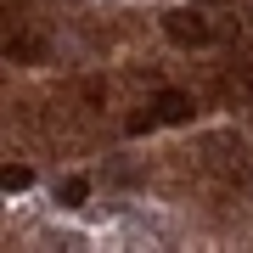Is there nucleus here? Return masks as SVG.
Segmentation results:
<instances>
[{
	"instance_id": "1",
	"label": "nucleus",
	"mask_w": 253,
	"mask_h": 253,
	"mask_svg": "<svg viewBox=\"0 0 253 253\" xmlns=\"http://www.w3.org/2000/svg\"><path fill=\"white\" fill-rule=\"evenodd\" d=\"M163 34H169L174 45H208L214 28H208V17H197V11H169V17H163Z\"/></svg>"
},
{
	"instance_id": "2",
	"label": "nucleus",
	"mask_w": 253,
	"mask_h": 253,
	"mask_svg": "<svg viewBox=\"0 0 253 253\" xmlns=\"http://www.w3.org/2000/svg\"><path fill=\"white\" fill-rule=\"evenodd\" d=\"M208 163H214L225 180H242L248 174V158H242V141H231V135H208Z\"/></svg>"
},
{
	"instance_id": "3",
	"label": "nucleus",
	"mask_w": 253,
	"mask_h": 253,
	"mask_svg": "<svg viewBox=\"0 0 253 253\" xmlns=\"http://www.w3.org/2000/svg\"><path fill=\"white\" fill-rule=\"evenodd\" d=\"M152 107H158V118H163V124H191V113H197L186 90H158V101H152Z\"/></svg>"
},
{
	"instance_id": "4",
	"label": "nucleus",
	"mask_w": 253,
	"mask_h": 253,
	"mask_svg": "<svg viewBox=\"0 0 253 253\" xmlns=\"http://www.w3.org/2000/svg\"><path fill=\"white\" fill-rule=\"evenodd\" d=\"M6 56H11V62H45V40H40V34H11L6 40Z\"/></svg>"
},
{
	"instance_id": "5",
	"label": "nucleus",
	"mask_w": 253,
	"mask_h": 253,
	"mask_svg": "<svg viewBox=\"0 0 253 253\" xmlns=\"http://www.w3.org/2000/svg\"><path fill=\"white\" fill-rule=\"evenodd\" d=\"M84 197H90V180H84V174H68V180L56 186V203H62V208H79Z\"/></svg>"
},
{
	"instance_id": "6",
	"label": "nucleus",
	"mask_w": 253,
	"mask_h": 253,
	"mask_svg": "<svg viewBox=\"0 0 253 253\" xmlns=\"http://www.w3.org/2000/svg\"><path fill=\"white\" fill-rule=\"evenodd\" d=\"M0 186L6 191H28L34 186V169H28V163H6V169H0Z\"/></svg>"
},
{
	"instance_id": "7",
	"label": "nucleus",
	"mask_w": 253,
	"mask_h": 253,
	"mask_svg": "<svg viewBox=\"0 0 253 253\" xmlns=\"http://www.w3.org/2000/svg\"><path fill=\"white\" fill-rule=\"evenodd\" d=\"M152 124H163V118H158V107H152V113H129V124H124V129H129V135H146Z\"/></svg>"
}]
</instances>
